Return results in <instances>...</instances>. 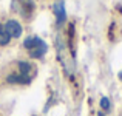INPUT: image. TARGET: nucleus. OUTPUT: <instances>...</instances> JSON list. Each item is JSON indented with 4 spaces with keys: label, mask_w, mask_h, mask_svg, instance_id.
I'll use <instances>...</instances> for the list:
<instances>
[{
    "label": "nucleus",
    "mask_w": 122,
    "mask_h": 116,
    "mask_svg": "<svg viewBox=\"0 0 122 116\" xmlns=\"http://www.w3.org/2000/svg\"><path fill=\"white\" fill-rule=\"evenodd\" d=\"M97 116H107V115H105V113H104V111H102V110H101V111H97Z\"/></svg>",
    "instance_id": "nucleus-9"
},
{
    "label": "nucleus",
    "mask_w": 122,
    "mask_h": 116,
    "mask_svg": "<svg viewBox=\"0 0 122 116\" xmlns=\"http://www.w3.org/2000/svg\"><path fill=\"white\" fill-rule=\"evenodd\" d=\"M9 40H11V37L6 34L5 28H3V25L0 23V47H3V45H8Z\"/></svg>",
    "instance_id": "nucleus-7"
},
{
    "label": "nucleus",
    "mask_w": 122,
    "mask_h": 116,
    "mask_svg": "<svg viewBox=\"0 0 122 116\" xmlns=\"http://www.w3.org/2000/svg\"><path fill=\"white\" fill-rule=\"evenodd\" d=\"M23 47L25 50L30 53V56L33 59H40L46 54L48 51V45L45 40H42L39 36H30L23 40Z\"/></svg>",
    "instance_id": "nucleus-2"
},
{
    "label": "nucleus",
    "mask_w": 122,
    "mask_h": 116,
    "mask_svg": "<svg viewBox=\"0 0 122 116\" xmlns=\"http://www.w3.org/2000/svg\"><path fill=\"white\" fill-rule=\"evenodd\" d=\"M53 11H54V16H56L57 26H62V25L66 22V9H65L63 0H57V2L54 3L53 5Z\"/></svg>",
    "instance_id": "nucleus-5"
},
{
    "label": "nucleus",
    "mask_w": 122,
    "mask_h": 116,
    "mask_svg": "<svg viewBox=\"0 0 122 116\" xmlns=\"http://www.w3.org/2000/svg\"><path fill=\"white\" fill-rule=\"evenodd\" d=\"M11 9L22 17L30 19L34 12V3L33 0H11Z\"/></svg>",
    "instance_id": "nucleus-4"
},
{
    "label": "nucleus",
    "mask_w": 122,
    "mask_h": 116,
    "mask_svg": "<svg viewBox=\"0 0 122 116\" xmlns=\"http://www.w3.org/2000/svg\"><path fill=\"white\" fill-rule=\"evenodd\" d=\"M3 28H5L6 34L11 39H19L22 36V25L19 23L17 20H14V19H9V20L3 25Z\"/></svg>",
    "instance_id": "nucleus-6"
},
{
    "label": "nucleus",
    "mask_w": 122,
    "mask_h": 116,
    "mask_svg": "<svg viewBox=\"0 0 122 116\" xmlns=\"http://www.w3.org/2000/svg\"><path fill=\"white\" fill-rule=\"evenodd\" d=\"M99 105H101V108H102V111H110V108H111V102H110V99L108 98H101V102H99Z\"/></svg>",
    "instance_id": "nucleus-8"
},
{
    "label": "nucleus",
    "mask_w": 122,
    "mask_h": 116,
    "mask_svg": "<svg viewBox=\"0 0 122 116\" xmlns=\"http://www.w3.org/2000/svg\"><path fill=\"white\" fill-rule=\"evenodd\" d=\"M56 51H57V59H59L65 74L66 76H74V71H76L74 56L71 53V48L68 45V40H66L65 34L60 33V31L56 34Z\"/></svg>",
    "instance_id": "nucleus-1"
},
{
    "label": "nucleus",
    "mask_w": 122,
    "mask_h": 116,
    "mask_svg": "<svg viewBox=\"0 0 122 116\" xmlns=\"http://www.w3.org/2000/svg\"><path fill=\"white\" fill-rule=\"evenodd\" d=\"M17 67H19V71L8 76L6 80L9 84H30L34 76V67L30 62H23V60L19 62Z\"/></svg>",
    "instance_id": "nucleus-3"
},
{
    "label": "nucleus",
    "mask_w": 122,
    "mask_h": 116,
    "mask_svg": "<svg viewBox=\"0 0 122 116\" xmlns=\"http://www.w3.org/2000/svg\"><path fill=\"white\" fill-rule=\"evenodd\" d=\"M119 79H121V80H122V71H121V73H119Z\"/></svg>",
    "instance_id": "nucleus-10"
}]
</instances>
